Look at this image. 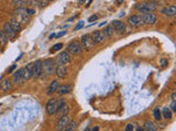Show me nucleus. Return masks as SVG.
Listing matches in <instances>:
<instances>
[{
	"mask_svg": "<svg viewBox=\"0 0 176 131\" xmlns=\"http://www.w3.org/2000/svg\"><path fill=\"white\" fill-rule=\"evenodd\" d=\"M142 20L146 24H154L156 22V15L153 12H146L142 14Z\"/></svg>",
	"mask_w": 176,
	"mask_h": 131,
	"instance_id": "12",
	"label": "nucleus"
},
{
	"mask_svg": "<svg viewBox=\"0 0 176 131\" xmlns=\"http://www.w3.org/2000/svg\"><path fill=\"white\" fill-rule=\"evenodd\" d=\"M85 1H86V0H79V3H84Z\"/></svg>",
	"mask_w": 176,
	"mask_h": 131,
	"instance_id": "42",
	"label": "nucleus"
},
{
	"mask_svg": "<svg viewBox=\"0 0 176 131\" xmlns=\"http://www.w3.org/2000/svg\"><path fill=\"white\" fill-rule=\"evenodd\" d=\"M171 110L172 112H176V93H173V94H172Z\"/></svg>",
	"mask_w": 176,
	"mask_h": 131,
	"instance_id": "30",
	"label": "nucleus"
},
{
	"mask_svg": "<svg viewBox=\"0 0 176 131\" xmlns=\"http://www.w3.org/2000/svg\"><path fill=\"white\" fill-rule=\"evenodd\" d=\"M161 63H162V67H165V66L167 65V60H164V59H162Z\"/></svg>",
	"mask_w": 176,
	"mask_h": 131,
	"instance_id": "37",
	"label": "nucleus"
},
{
	"mask_svg": "<svg viewBox=\"0 0 176 131\" xmlns=\"http://www.w3.org/2000/svg\"><path fill=\"white\" fill-rule=\"evenodd\" d=\"M153 117L155 120H161V109L159 108V107H155V108L153 109Z\"/></svg>",
	"mask_w": 176,
	"mask_h": 131,
	"instance_id": "29",
	"label": "nucleus"
},
{
	"mask_svg": "<svg viewBox=\"0 0 176 131\" xmlns=\"http://www.w3.org/2000/svg\"><path fill=\"white\" fill-rule=\"evenodd\" d=\"M162 13L167 15V17H174V15L176 14V7L174 5L169 6V7L164 8V9L162 10Z\"/></svg>",
	"mask_w": 176,
	"mask_h": 131,
	"instance_id": "16",
	"label": "nucleus"
},
{
	"mask_svg": "<svg viewBox=\"0 0 176 131\" xmlns=\"http://www.w3.org/2000/svg\"><path fill=\"white\" fill-rule=\"evenodd\" d=\"M133 129H134V126H133V125H132V124H128V125L126 126V128H124V130H126V131H132Z\"/></svg>",
	"mask_w": 176,
	"mask_h": 131,
	"instance_id": "34",
	"label": "nucleus"
},
{
	"mask_svg": "<svg viewBox=\"0 0 176 131\" xmlns=\"http://www.w3.org/2000/svg\"><path fill=\"white\" fill-rule=\"evenodd\" d=\"M65 34H66V32H61V33H58V34H57L56 35V37H61V36H63V35H65Z\"/></svg>",
	"mask_w": 176,
	"mask_h": 131,
	"instance_id": "38",
	"label": "nucleus"
},
{
	"mask_svg": "<svg viewBox=\"0 0 176 131\" xmlns=\"http://www.w3.org/2000/svg\"><path fill=\"white\" fill-rule=\"evenodd\" d=\"M55 73H56V75H57V77H58L60 79H64L65 77H66V74H67V69H66V67H65L64 65L57 66L56 69H55Z\"/></svg>",
	"mask_w": 176,
	"mask_h": 131,
	"instance_id": "14",
	"label": "nucleus"
},
{
	"mask_svg": "<svg viewBox=\"0 0 176 131\" xmlns=\"http://www.w3.org/2000/svg\"><path fill=\"white\" fill-rule=\"evenodd\" d=\"M43 70V62L41 60H36L32 65V77L34 79H39L41 72Z\"/></svg>",
	"mask_w": 176,
	"mask_h": 131,
	"instance_id": "4",
	"label": "nucleus"
},
{
	"mask_svg": "<svg viewBox=\"0 0 176 131\" xmlns=\"http://www.w3.org/2000/svg\"><path fill=\"white\" fill-rule=\"evenodd\" d=\"M60 112H62V115H67L68 114V112H70V109H68V106H66V105H64V106L61 108Z\"/></svg>",
	"mask_w": 176,
	"mask_h": 131,
	"instance_id": "32",
	"label": "nucleus"
},
{
	"mask_svg": "<svg viewBox=\"0 0 176 131\" xmlns=\"http://www.w3.org/2000/svg\"><path fill=\"white\" fill-rule=\"evenodd\" d=\"M92 39L94 42V44H101L106 39V35H105L104 31H96L92 33Z\"/></svg>",
	"mask_w": 176,
	"mask_h": 131,
	"instance_id": "6",
	"label": "nucleus"
},
{
	"mask_svg": "<svg viewBox=\"0 0 176 131\" xmlns=\"http://www.w3.org/2000/svg\"><path fill=\"white\" fill-rule=\"evenodd\" d=\"M143 130L145 131H156L157 128H156V125L154 124L153 121H150V120H146L143 125Z\"/></svg>",
	"mask_w": 176,
	"mask_h": 131,
	"instance_id": "21",
	"label": "nucleus"
},
{
	"mask_svg": "<svg viewBox=\"0 0 176 131\" xmlns=\"http://www.w3.org/2000/svg\"><path fill=\"white\" fill-rule=\"evenodd\" d=\"M57 87H58V82H57L56 80L52 81V82H51V84L49 85V87H47V90H46L47 95H53V94H54V93L56 92Z\"/></svg>",
	"mask_w": 176,
	"mask_h": 131,
	"instance_id": "18",
	"label": "nucleus"
},
{
	"mask_svg": "<svg viewBox=\"0 0 176 131\" xmlns=\"http://www.w3.org/2000/svg\"><path fill=\"white\" fill-rule=\"evenodd\" d=\"M80 45L85 50H90L94 47V42L92 39V36L89 34L83 35L82 38H80Z\"/></svg>",
	"mask_w": 176,
	"mask_h": 131,
	"instance_id": "2",
	"label": "nucleus"
},
{
	"mask_svg": "<svg viewBox=\"0 0 176 131\" xmlns=\"http://www.w3.org/2000/svg\"><path fill=\"white\" fill-rule=\"evenodd\" d=\"M92 0H88V2H87V6H89L90 3H92Z\"/></svg>",
	"mask_w": 176,
	"mask_h": 131,
	"instance_id": "41",
	"label": "nucleus"
},
{
	"mask_svg": "<svg viewBox=\"0 0 176 131\" xmlns=\"http://www.w3.org/2000/svg\"><path fill=\"white\" fill-rule=\"evenodd\" d=\"M43 68L46 71L47 74H52L55 71V62L53 59H46L43 63Z\"/></svg>",
	"mask_w": 176,
	"mask_h": 131,
	"instance_id": "10",
	"label": "nucleus"
},
{
	"mask_svg": "<svg viewBox=\"0 0 176 131\" xmlns=\"http://www.w3.org/2000/svg\"><path fill=\"white\" fill-rule=\"evenodd\" d=\"M11 87H12V83H11V81L9 79H5V80H2L0 82V89L2 91H5V92L11 90Z\"/></svg>",
	"mask_w": 176,
	"mask_h": 131,
	"instance_id": "17",
	"label": "nucleus"
},
{
	"mask_svg": "<svg viewBox=\"0 0 176 131\" xmlns=\"http://www.w3.org/2000/svg\"><path fill=\"white\" fill-rule=\"evenodd\" d=\"M68 121H70V116H68V114L62 115L56 124V130H64L66 125L68 124Z\"/></svg>",
	"mask_w": 176,
	"mask_h": 131,
	"instance_id": "8",
	"label": "nucleus"
},
{
	"mask_svg": "<svg viewBox=\"0 0 176 131\" xmlns=\"http://www.w3.org/2000/svg\"><path fill=\"white\" fill-rule=\"evenodd\" d=\"M62 47H63V44L62 43H58V44H55V45H54V46H53V50H60V49L61 48H62ZM52 50V51H53Z\"/></svg>",
	"mask_w": 176,
	"mask_h": 131,
	"instance_id": "33",
	"label": "nucleus"
},
{
	"mask_svg": "<svg viewBox=\"0 0 176 131\" xmlns=\"http://www.w3.org/2000/svg\"><path fill=\"white\" fill-rule=\"evenodd\" d=\"M71 90H72V86L71 85H61V86L57 87L56 92L62 96V95H65L67 93H70Z\"/></svg>",
	"mask_w": 176,
	"mask_h": 131,
	"instance_id": "20",
	"label": "nucleus"
},
{
	"mask_svg": "<svg viewBox=\"0 0 176 131\" xmlns=\"http://www.w3.org/2000/svg\"><path fill=\"white\" fill-rule=\"evenodd\" d=\"M67 50L70 54H73V55H79L82 54L83 50V47L82 45L79 44V42H72V43L68 44V46H67Z\"/></svg>",
	"mask_w": 176,
	"mask_h": 131,
	"instance_id": "3",
	"label": "nucleus"
},
{
	"mask_svg": "<svg viewBox=\"0 0 176 131\" xmlns=\"http://www.w3.org/2000/svg\"><path fill=\"white\" fill-rule=\"evenodd\" d=\"M94 21H97V15H92V17L88 19V22H94Z\"/></svg>",
	"mask_w": 176,
	"mask_h": 131,
	"instance_id": "36",
	"label": "nucleus"
},
{
	"mask_svg": "<svg viewBox=\"0 0 176 131\" xmlns=\"http://www.w3.org/2000/svg\"><path fill=\"white\" fill-rule=\"evenodd\" d=\"M55 36H56V35H55L54 33H53V34H51V35H50V37H49V38L51 39V38H53V37H55Z\"/></svg>",
	"mask_w": 176,
	"mask_h": 131,
	"instance_id": "39",
	"label": "nucleus"
},
{
	"mask_svg": "<svg viewBox=\"0 0 176 131\" xmlns=\"http://www.w3.org/2000/svg\"><path fill=\"white\" fill-rule=\"evenodd\" d=\"M2 31L6 33V35H7L9 39H15V37H17V32H15V30L11 27V25H10V23H9V22H7V23L3 25Z\"/></svg>",
	"mask_w": 176,
	"mask_h": 131,
	"instance_id": "7",
	"label": "nucleus"
},
{
	"mask_svg": "<svg viewBox=\"0 0 176 131\" xmlns=\"http://www.w3.org/2000/svg\"><path fill=\"white\" fill-rule=\"evenodd\" d=\"M11 5H12L15 8H24V7H27L28 2L25 0H12Z\"/></svg>",
	"mask_w": 176,
	"mask_h": 131,
	"instance_id": "24",
	"label": "nucleus"
},
{
	"mask_svg": "<svg viewBox=\"0 0 176 131\" xmlns=\"http://www.w3.org/2000/svg\"><path fill=\"white\" fill-rule=\"evenodd\" d=\"M118 2H119V3H121V2H122V0H118Z\"/></svg>",
	"mask_w": 176,
	"mask_h": 131,
	"instance_id": "43",
	"label": "nucleus"
},
{
	"mask_svg": "<svg viewBox=\"0 0 176 131\" xmlns=\"http://www.w3.org/2000/svg\"><path fill=\"white\" fill-rule=\"evenodd\" d=\"M8 36L6 35V33L3 31H0V47H3L7 45L8 43Z\"/></svg>",
	"mask_w": 176,
	"mask_h": 131,
	"instance_id": "26",
	"label": "nucleus"
},
{
	"mask_svg": "<svg viewBox=\"0 0 176 131\" xmlns=\"http://www.w3.org/2000/svg\"><path fill=\"white\" fill-rule=\"evenodd\" d=\"M23 81H24V78H23V71H22V69L15 71V72L13 73V82H15V84H21Z\"/></svg>",
	"mask_w": 176,
	"mask_h": 131,
	"instance_id": "15",
	"label": "nucleus"
},
{
	"mask_svg": "<svg viewBox=\"0 0 176 131\" xmlns=\"http://www.w3.org/2000/svg\"><path fill=\"white\" fill-rule=\"evenodd\" d=\"M22 71L24 80H29L32 78V65H28L24 69H22Z\"/></svg>",
	"mask_w": 176,
	"mask_h": 131,
	"instance_id": "19",
	"label": "nucleus"
},
{
	"mask_svg": "<svg viewBox=\"0 0 176 131\" xmlns=\"http://www.w3.org/2000/svg\"><path fill=\"white\" fill-rule=\"evenodd\" d=\"M99 130V128H98V127H95L94 129H92V131H98Z\"/></svg>",
	"mask_w": 176,
	"mask_h": 131,
	"instance_id": "40",
	"label": "nucleus"
},
{
	"mask_svg": "<svg viewBox=\"0 0 176 131\" xmlns=\"http://www.w3.org/2000/svg\"><path fill=\"white\" fill-rule=\"evenodd\" d=\"M76 126H77V124H76V121H75V120H70V121H68V124L66 125V127H65L64 130L73 131V130H75V129H76Z\"/></svg>",
	"mask_w": 176,
	"mask_h": 131,
	"instance_id": "27",
	"label": "nucleus"
},
{
	"mask_svg": "<svg viewBox=\"0 0 176 131\" xmlns=\"http://www.w3.org/2000/svg\"><path fill=\"white\" fill-rule=\"evenodd\" d=\"M128 23L133 27H139L141 25H143L144 22L142 20V18L139 17V15H132V17H130L128 19Z\"/></svg>",
	"mask_w": 176,
	"mask_h": 131,
	"instance_id": "9",
	"label": "nucleus"
},
{
	"mask_svg": "<svg viewBox=\"0 0 176 131\" xmlns=\"http://www.w3.org/2000/svg\"><path fill=\"white\" fill-rule=\"evenodd\" d=\"M84 24H85L84 21H80L79 23H78V24H77L76 26H75V31H78L79 29H82V27L84 26Z\"/></svg>",
	"mask_w": 176,
	"mask_h": 131,
	"instance_id": "35",
	"label": "nucleus"
},
{
	"mask_svg": "<svg viewBox=\"0 0 176 131\" xmlns=\"http://www.w3.org/2000/svg\"><path fill=\"white\" fill-rule=\"evenodd\" d=\"M71 61V54L68 51H62L57 56V62L60 65H66Z\"/></svg>",
	"mask_w": 176,
	"mask_h": 131,
	"instance_id": "11",
	"label": "nucleus"
},
{
	"mask_svg": "<svg viewBox=\"0 0 176 131\" xmlns=\"http://www.w3.org/2000/svg\"><path fill=\"white\" fill-rule=\"evenodd\" d=\"M157 8L155 1H146V2H140L136 3L135 10L140 13H146V12H154Z\"/></svg>",
	"mask_w": 176,
	"mask_h": 131,
	"instance_id": "1",
	"label": "nucleus"
},
{
	"mask_svg": "<svg viewBox=\"0 0 176 131\" xmlns=\"http://www.w3.org/2000/svg\"><path fill=\"white\" fill-rule=\"evenodd\" d=\"M18 21L20 22L21 25H27L28 23L30 22V17H29L28 14H19Z\"/></svg>",
	"mask_w": 176,
	"mask_h": 131,
	"instance_id": "23",
	"label": "nucleus"
},
{
	"mask_svg": "<svg viewBox=\"0 0 176 131\" xmlns=\"http://www.w3.org/2000/svg\"><path fill=\"white\" fill-rule=\"evenodd\" d=\"M9 23H10L11 27H12V29L15 30L17 33H19V32L21 31V29H22V26H21V24H20V22L18 21V19H15V18H13V19L10 20V22H9Z\"/></svg>",
	"mask_w": 176,
	"mask_h": 131,
	"instance_id": "22",
	"label": "nucleus"
},
{
	"mask_svg": "<svg viewBox=\"0 0 176 131\" xmlns=\"http://www.w3.org/2000/svg\"><path fill=\"white\" fill-rule=\"evenodd\" d=\"M65 105V100L64 98H60V100H56V113H58L61 110L63 106Z\"/></svg>",
	"mask_w": 176,
	"mask_h": 131,
	"instance_id": "31",
	"label": "nucleus"
},
{
	"mask_svg": "<svg viewBox=\"0 0 176 131\" xmlns=\"http://www.w3.org/2000/svg\"><path fill=\"white\" fill-rule=\"evenodd\" d=\"M145 1H155V0H145Z\"/></svg>",
	"mask_w": 176,
	"mask_h": 131,
	"instance_id": "44",
	"label": "nucleus"
},
{
	"mask_svg": "<svg viewBox=\"0 0 176 131\" xmlns=\"http://www.w3.org/2000/svg\"><path fill=\"white\" fill-rule=\"evenodd\" d=\"M46 113L50 116L56 114V100L55 98H50L46 103Z\"/></svg>",
	"mask_w": 176,
	"mask_h": 131,
	"instance_id": "5",
	"label": "nucleus"
},
{
	"mask_svg": "<svg viewBox=\"0 0 176 131\" xmlns=\"http://www.w3.org/2000/svg\"><path fill=\"white\" fill-rule=\"evenodd\" d=\"M161 115L165 119H171L172 118V110H171V108H170V107H166L165 106L163 109H162Z\"/></svg>",
	"mask_w": 176,
	"mask_h": 131,
	"instance_id": "25",
	"label": "nucleus"
},
{
	"mask_svg": "<svg viewBox=\"0 0 176 131\" xmlns=\"http://www.w3.org/2000/svg\"><path fill=\"white\" fill-rule=\"evenodd\" d=\"M111 23H112V27H114V30H116L119 34H122V33L124 32V30H126V25L123 24V22L116 20V21H112Z\"/></svg>",
	"mask_w": 176,
	"mask_h": 131,
	"instance_id": "13",
	"label": "nucleus"
},
{
	"mask_svg": "<svg viewBox=\"0 0 176 131\" xmlns=\"http://www.w3.org/2000/svg\"><path fill=\"white\" fill-rule=\"evenodd\" d=\"M104 33H105V35H106V37H111L112 35H114V27L110 26V25H109V26H106Z\"/></svg>",
	"mask_w": 176,
	"mask_h": 131,
	"instance_id": "28",
	"label": "nucleus"
}]
</instances>
